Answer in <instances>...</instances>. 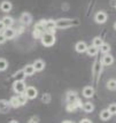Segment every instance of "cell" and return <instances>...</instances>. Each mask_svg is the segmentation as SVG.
<instances>
[{"mask_svg": "<svg viewBox=\"0 0 116 123\" xmlns=\"http://www.w3.org/2000/svg\"><path fill=\"white\" fill-rule=\"evenodd\" d=\"M90 122H91L90 118H82L80 120V123H90Z\"/></svg>", "mask_w": 116, "mask_h": 123, "instance_id": "4dcf8cb0", "label": "cell"}, {"mask_svg": "<svg viewBox=\"0 0 116 123\" xmlns=\"http://www.w3.org/2000/svg\"><path fill=\"white\" fill-rule=\"evenodd\" d=\"M102 43H104L102 38H100V37H95L94 39H93V44H92V45H94L95 47H100L101 45H102Z\"/></svg>", "mask_w": 116, "mask_h": 123, "instance_id": "d4e9b609", "label": "cell"}, {"mask_svg": "<svg viewBox=\"0 0 116 123\" xmlns=\"http://www.w3.org/2000/svg\"><path fill=\"white\" fill-rule=\"evenodd\" d=\"M74 24H77V22H74L71 20H68V18H64V20H59V21L55 22V27L58 28H69Z\"/></svg>", "mask_w": 116, "mask_h": 123, "instance_id": "7a4b0ae2", "label": "cell"}, {"mask_svg": "<svg viewBox=\"0 0 116 123\" xmlns=\"http://www.w3.org/2000/svg\"><path fill=\"white\" fill-rule=\"evenodd\" d=\"M7 67H8V62H7L5 59H0V71L6 70Z\"/></svg>", "mask_w": 116, "mask_h": 123, "instance_id": "484cf974", "label": "cell"}, {"mask_svg": "<svg viewBox=\"0 0 116 123\" xmlns=\"http://www.w3.org/2000/svg\"><path fill=\"white\" fill-rule=\"evenodd\" d=\"M25 74H24V71L23 70H20V71H17L15 75V80H24L25 78Z\"/></svg>", "mask_w": 116, "mask_h": 123, "instance_id": "44dd1931", "label": "cell"}, {"mask_svg": "<svg viewBox=\"0 0 116 123\" xmlns=\"http://www.w3.org/2000/svg\"><path fill=\"white\" fill-rule=\"evenodd\" d=\"M25 83L23 82V80H15L14 82V85H13V89H14V91L16 93H24L25 91Z\"/></svg>", "mask_w": 116, "mask_h": 123, "instance_id": "3957f363", "label": "cell"}, {"mask_svg": "<svg viewBox=\"0 0 116 123\" xmlns=\"http://www.w3.org/2000/svg\"><path fill=\"white\" fill-rule=\"evenodd\" d=\"M23 71H24V74H25L26 76H31L35 74V68H33V64H28V66H25L24 67V69H23Z\"/></svg>", "mask_w": 116, "mask_h": 123, "instance_id": "5bb4252c", "label": "cell"}, {"mask_svg": "<svg viewBox=\"0 0 116 123\" xmlns=\"http://www.w3.org/2000/svg\"><path fill=\"white\" fill-rule=\"evenodd\" d=\"M44 30H40V29H37V28H35V30H33V37L35 38H40L43 36V33H44Z\"/></svg>", "mask_w": 116, "mask_h": 123, "instance_id": "4316f807", "label": "cell"}, {"mask_svg": "<svg viewBox=\"0 0 116 123\" xmlns=\"http://www.w3.org/2000/svg\"><path fill=\"white\" fill-rule=\"evenodd\" d=\"M107 87L109 90H116V80H109L107 82Z\"/></svg>", "mask_w": 116, "mask_h": 123, "instance_id": "cb8c5ba5", "label": "cell"}, {"mask_svg": "<svg viewBox=\"0 0 116 123\" xmlns=\"http://www.w3.org/2000/svg\"><path fill=\"white\" fill-rule=\"evenodd\" d=\"M102 63L105 64V66H110V64L114 63V58L111 56L110 54L106 53L105 56L102 58Z\"/></svg>", "mask_w": 116, "mask_h": 123, "instance_id": "7c38bea8", "label": "cell"}, {"mask_svg": "<svg viewBox=\"0 0 116 123\" xmlns=\"http://www.w3.org/2000/svg\"><path fill=\"white\" fill-rule=\"evenodd\" d=\"M24 94L26 96L28 99H35L38 96V91H37V89L33 87V86H28V87H25Z\"/></svg>", "mask_w": 116, "mask_h": 123, "instance_id": "277c9868", "label": "cell"}, {"mask_svg": "<svg viewBox=\"0 0 116 123\" xmlns=\"http://www.w3.org/2000/svg\"><path fill=\"white\" fill-rule=\"evenodd\" d=\"M95 22L99 23V24H104L106 21H107V14L105 12H98L95 14Z\"/></svg>", "mask_w": 116, "mask_h": 123, "instance_id": "8992f818", "label": "cell"}, {"mask_svg": "<svg viewBox=\"0 0 116 123\" xmlns=\"http://www.w3.org/2000/svg\"><path fill=\"white\" fill-rule=\"evenodd\" d=\"M5 40H6V37L0 32V44H2V43H5Z\"/></svg>", "mask_w": 116, "mask_h": 123, "instance_id": "f1b7e54d", "label": "cell"}, {"mask_svg": "<svg viewBox=\"0 0 116 123\" xmlns=\"http://www.w3.org/2000/svg\"><path fill=\"white\" fill-rule=\"evenodd\" d=\"M5 28H6V25L4 24V22H2V21H0V32H1V31H4V30H5Z\"/></svg>", "mask_w": 116, "mask_h": 123, "instance_id": "f546056e", "label": "cell"}, {"mask_svg": "<svg viewBox=\"0 0 116 123\" xmlns=\"http://www.w3.org/2000/svg\"><path fill=\"white\" fill-rule=\"evenodd\" d=\"M107 109L110 112L111 115H115L116 114V104H110V105H109V107L107 108Z\"/></svg>", "mask_w": 116, "mask_h": 123, "instance_id": "83f0119b", "label": "cell"}, {"mask_svg": "<svg viewBox=\"0 0 116 123\" xmlns=\"http://www.w3.org/2000/svg\"><path fill=\"white\" fill-rule=\"evenodd\" d=\"M77 99H78V98H77L75 92H69L68 96H67V101L68 102H75Z\"/></svg>", "mask_w": 116, "mask_h": 123, "instance_id": "d6986e66", "label": "cell"}, {"mask_svg": "<svg viewBox=\"0 0 116 123\" xmlns=\"http://www.w3.org/2000/svg\"><path fill=\"white\" fill-rule=\"evenodd\" d=\"M86 48H87V45H86L84 42H78V43L76 44V46H75L76 52H78V53H84V52H86Z\"/></svg>", "mask_w": 116, "mask_h": 123, "instance_id": "ba28073f", "label": "cell"}, {"mask_svg": "<svg viewBox=\"0 0 116 123\" xmlns=\"http://www.w3.org/2000/svg\"><path fill=\"white\" fill-rule=\"evenodd\" d=\"M16 99H17V101L20 104V106H23V105H25L26 104V96L24 93H20L18 96H16Z\"/></svg>", "mask_w": 116, "mask_h": 123, "instance_id": "e0dca14e", "label": "cell"}, {"mask_svg": "<svg viewBox=\"0 0 116 123\" xmlns=\"http://www.w3.org/2000/svg\"><path fill=\"white\" fill-rule=\"evenodd\" d=\"M98 51H99V47H95L94 45H92V46H87L86 48V52L87 54L90 55V56H94L98 54Z\"/></svg>", "mask_w": 116, "mask_h": 123, "instance_id": "4fadbf2b", "label": "cell"}, {"mask_svg": "<svg viewBox=\"0 0 116 123\" xmlns=\"http://www.w3.org/2000/svg\"><path fill=\"white\" fill-rule=\"evenodd\" d=\"M33 68H35L36 71H42L45 68V62L43 60H36L33 62Z\"/></svg>", "mask_w": 116, "mask_h": 123, "instance_id": "9c48e42d", "label": "cell"}, {"mask_svg": "<svg viewBox=\"0 0 116 123\" xmlns=\"http://www.w3.org/2000/svg\"><path fill=\"white\" fill-rule=\"evenodd\" d=\"M110 117H111V114L108 109H104V111L100 112V118L102 121H108Z\"/></svg>", "mask_w": 116, "mask_h": 123, "instance_id": "9a60e30c", "label": "cell"}, {"mask_svg": "<svg viewBox=\"0 0 116 123\" xmlns=\"http://www.w3.org/2000/svg\"><path fill=\"white\" fill-rule=\"evenodd\" d=\"M11 108V105H9V101L7 100H0V113H7Z\"/></svg>", "mask_w": 116, "mask_h": 123, "instance_id": "52a82bcc", "label": "cell"}, {"mask_svg": "<svg viewBox=\"0 0 116 123\" xmlns=\"http://www.w3.org/2000/svg\"><path fill=\"white\" fill-rule=\"evenodd\" d=\"M12 4L9 1H2L1 4H0V9L2 12H5V13H8V12L12 11Z\"/></svg>", "mask_w": 116, "mask_h": 123, "instance_id": "30bf717a", "label": "cell"}, {"mask_svg": "<svg viewBox=\"0 0 116 123\" xmlns=\"http://www.w3.org/2000/svg\"><path fill=\"white\" fill-rule=\"evenodd\" d=\"M9 105H11V107H13V108L20 107V104H18V101H17L16 97H12L11 100H9Z\"/></svg>", "mask_w": 116, "mask_h": 123, "instance_id": "7402d4cb", "label": "cell"}, {"mask_svg": "<svg viewBox=\"0 0 116 123\" xmlns=\"http://www.w3.org/2000/svg\"><path fill=\"white\" fill-rule=\"evenodd\" d=\"M82 107L84 109V112H86V113L93 112V109H94V106H93L92 102H85L84 105H82Z\"/></svg>", "mask_w": 116, "mask_h": 123, "instance_id": "ac0fdd59", "label": "cell"}, {"mask_svg": "<svg viewBox=\"0 0 116 123\" xmlns=\"http://www.w3.org/2000/svg\"><path fill=\"white\" fill-rule=\"evenodd\" d=\"M21 22L23 24H30L31 23V15L30 14H28V13H24V14H22L21 16Z\"/></svg>", "mask_w": 116, "mask_h": 123, "instance_id": "2e32d148", "label": "cell"}, {"mask_svg": "<svg viewBox=\"0 0 116 123\" xmlns=\"http://www.w3.org/2000/svg\"><path fill=\"white\" fill-rule=\"evenodd\" d=\"M2 35L6 37V39H13V38L15 37L16 31L11 27H6L5 30L2 31Z\"/></svg>", "mask_w": 116, "mask_h": 123, "instance_id": "5b68a950", "label": "cell"}, {"mask_svg": "<svg viewBox=\"0 0 116 123\" xmlns=\"http://www.w3.org/2000/svg\"><path fill=\"white\" fill-rule=\"evenodd\" d=\"M114 28H115V30H116V22H115V24H114Z\"/></svg>", "mask_w": 116, "mask_h": 123, "instance_id": "1f68e13d", "label": "cell"}, {"mask_svg": "<svg viewBox=\"0 0 116 123\" xmlns=\"http://www.w3.org/2000/svg\"><path fill=\"white\" fill-rule=\"evenodd\" d=\"M42 39V44L46 47H49L54 45L55 43V37H54V33H49V32H44L43 36L40 37Z\"/></svg>", "mask_w": 116, "mask_h": 123, "instance_id": "6da1fadb", "label": "cell"}, {"mask_svg": "<svg viewBox=\"0 0 116 123\" xmlns=\"http://www.w3.org/2000/svg\"><path fill=\"white\" fill-rule=\"evenodd\" d=\"M2 22H4V24H5L6 27H12V24L14 23L13 18H12V17H8V16H5V17L2 18Z\"/></svg>", "mask_w": 116, "mask_h": 123, "instance_id": "603a6c76", "label": "cell"}, {"mask_svg": "<svg viewBox=\"0 0 116 123\" xmlns=\"http://www.w3.org/2000/svg\"><path fill=\"white\" fill-rule=\"evenodd\" d=\"M100 52L101 53H109L110 52V46L108 45V44H105V43H102V45L100 46Z\"/></svg>", "mask_w": 116, "mask_h": 123, "instance_id": "ffe728a7", "label": "cell"}, {"mask_svg": "<svg viewBox=\"0 0 116 123\" xmlns=\"http://www.w3.org/2000/svg\"><path fill=\"white\" fill-rule=\"evenodd\" d=\"M94 94V90H93V87H91V86H85L84 90H83V96L85 98H92Z\"/></svg>", "mask_w": 116, "mask_h": 123, "instance_id": "8fae6325", "label": "cell"}]
</instances>
